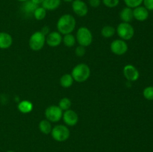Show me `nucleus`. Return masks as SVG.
<instances>
[{
    "instance_id": "obj_1",
    "label": "nucleus",
    "mask_w": 153,
    "mask_h": 152,
    "mask_svg": "<svg viewBox=\"0 0 153 152\" xmlns=\"http://www.w3.org/2000/svg\"><path fill=\"white\" fill-rule=\"evenodd\" d=\"M76 21L70 14L62 15L57 22V29L61 34H71L76 28Z\"/></svg>"
},
{
    "instance_id": "obj_2",
    "label": "nucleus",
    "mask_w": 153,
    "mask_h": 152,
    "mask_svg": "<svg viewBox=\"0 0 153 152\" xmlns=\"http://www.w3.org/2000/svg\"><path fill=\"white\" fill-rule=\"evenodd\" d=\"M71 75L75 81L82 83L89 78L91 75V69L85 63L77 64L72 70Z\"/></svg>"
},
{
    "instance_id": "obj_3",
    "label": "nucleus",
    "mask_w": 153,
    "mask_h": 152,
    "mask_svg": "<svg viewBox=\"0 0 153 152\" xmlns=\"http://www.w3.org/2000/svg\"><path fill=\"white\" fill-rule=\"evenodd\" d=\"M51 135L54 140L62 142L67 141L70 138V131L66 125H58L52 128Z\"/></svg>"
},
{
    "instance_id": "obj_4",
    "label": "nucleus",
    "mask_w": 153,
    "mask_h": 152,
    "mask_svg": "<svg viewBox=\"0 0 153 152\" xmlns=\"http://www.w3.org/2000/svg\"><path fill=\"white\" fill-rule=\"evenodd\" d=\"M76 40L79 46L87 47L93 42V34L90 29L87 27H81L76 33Z\"/></svg>"
},
{
    "instance_id": "obj_5",
    "label": "nucleus",
    "mask_w": 153,
    "mask_h": 152,
    "mask_svg": "<svg viewBox=\"0 0 153 152\" xmlns=\"http://www.w3.org/2000/svg\"><path fill=\"white\" fill-rule=\"evenodd\" d=\"M46 43V36L40 31H36L31 34L28 40V46L33 51H40Z\"/></svg>"
},
{
    "instance_id": "obj_6",
    "label": "nucleus",
    "mask_w": 153,
    "mask_h": 152,
    "mask_svg": "<svg viewBox=\"0 0 153 152\" xmlns=\"http://www.w3.org/2000/svg\"><path fill=\"white\" fill-rule=\"evenodd\" d=\"M116 32L118 36L123 40H129L134 37V29L132 25L128 22H121L118 25Z\"/></svg>"
},
{
    "instance_id": "obj_7",
    "label": "nucleus",
    "mask_w": 153,
    "mask_h": 152,
    "mask_svg": "<svg viewBox=\"0 0 153 152\" xmlns=\"http://www.w3.org/2000/svg\"><path fill=\"white\" fill-rule=\"evenodd\" d=\"M63 110L58 105H50L45 110V116L50 122H58L62 119Z\"/></svg>"
},
{
    "instance_id": "obj_8",
    "label": "nucleus",
    "mask_w": 153,
    "mask_h": 152,
    "mask_svg": "<svg viewBox=\"0 0 153 152\" xmlns=\"http://www.w3.org/2000/svg\"><path fill=\"white\" fill-rule=\"evenodd\" d=\"M111 51L113 54L116 55H123L128 51V45L126 42L123 40H114L110 46Z\"/></svg>"
},
{
    "instance_id": "obj_9",
    "label": "nucleus",
    "mask_w": 153,
    "mask_h": 152,
    "mask_svg": "<svg viewBox=\"0 0 153 152\" xmlns=\"http://www.w3.org/2000/svg\"><path fill=\"white\" fill-rule=\"evenodd\" d=\"M123 75L128 81H136L139 78L140 73L138 70L131 64H127L123 68Z\"/></svg>"
},
{
    "instance_id": "obj_10",
    "label": "nucleus",
    "mask_w": 153,
    "mask_h": 152,
    "mask_svg": "<svg viewBox=\"0 0 153 152\" xmlns=\"http://www.w3.org/2000/svg\"><path fill=\"white\" fill-rule=\"evenodd\" d=\"M73 12L79 16H85L88 13V7L82 0H74L72 3Z\"/></svg>"
},
{
    "instance_id": "obj_11",
    "label": "nucleus",
    "mask_w": 153,
    "mask_h": 152,
    "mask_svg": "<svg viewBox=\"0 0 153 152\" xmlns=\"http://www.w3.org/2000/svg\"><path fill=\"white\" fill-rule=\"evenodd\" d=\"M62 119L64 123L70 127L75 126L79 122V116L73 110H67L63 113Z\"/></svg>"
},
{
    "instance_id": "obj_12",
    "label": "nucleus",
    "mask_w": 153,
    "mask_h": 152,
    "mask_svg": "<svg viewBox=\"0 0 153 152\" xmlns=\"http://www.w3.org/2000/svg\"><path fill=\"white\" fill-rule=\"evenodd\" d=\"M62 42V36L58 31L50 32L46 37V43L50 47H57Z\"/></svg>"
},
{
    "instance_id": "obj_13",
    "label": "nucleus",
    "mask_w": 153,
    "mask_h": 152,
    "mask_svg": "<svg viewBox=\"0 0 153 152\" xmlns=\"http://www.w3.org/2000/svg\"><path fill=\"white\" fill-rule=\"evenodd\" d=\"M133 16L135 19L140 22H143L149 17V10L144 6H138L133 10Z\"/></svg>"
},
{
    "instance_id": "obj_14",
    "label": "nucleus",
    "mask_w": 153,
    "mask_h": 152,
    "mask_svg": "<svg viewBox=\"0 0 153 152\" xmlns=\"http://www.w3.org/2000/svg\"><path fill=\"white\" fill-rule=\"evenodd\" d=\"M13 38L11 35L7 32H0V49H7L11 46Z\"/></svg>"
},
{
    "instance_id": "obj_15",
    "label": "nucleus",
    "mask_w": 153,
    "mask_h": 152,
    "mask_svg": "<svg viewBox=\"0 0 153 152\" xmlns=\"http://www.w3.org/2000/svg\"><path fill=\"white\" fill-rule=\"evenodd\" d=\"M120 16L121 20L123 22H128L129 23L133 19H134V16H133V10L131 7H124L120 13Z\"/></svg>"
},
{
    "instance_id": "obj_16",
    "label": "nucleus",
    "mask_w": 153,
    "mask_h": 152,
    "mask_svg": "<svg viewBox=\"0 0 153 152\" xmlns=\"http://www.w3.org/2000/svg\"><path fill=\"white\" fill-rule=\"evenodd\" d=\"M61 2V0H44L41 4L46 10H55L58 8Z\"/></svg>"
},
{
    "instance_id": "obj_17",
    "label": "nucleus",
    "mask_w": 153,
    "mask_h": 152,
    "mask_svg": "<svg viewBox=\"0 0 153 152\" xmlns=\"http://www.w3.org/2000/svg\"><path fill=\"white\" fill-rule=\"evenodd\" d=\"M17 108L19 112L22 113H28L33 110V104L31 101L24 100L20 101L17 106Z\"/></svg>"
},
{
    "instance_id": "obj_18",
    "label": "nucleus",
    "mask_w": 153,
    "mask_h": 152,
    "mask_svg": "<svg viewBox=\"0 0 153 152\" xmlns=\"http://www.w3.org/2000/svg\"><path fill=\"white\" fill-rule=\"evenodd\" d=\"M39 130L40 131V132L43 133V134H51V131H52V124L49 121H48L47 119H44V120H42L41 122L39 123Z\"/></svg>"
},
{
    "instance_id": "obj_19",
    "label": "nucleus",
    "mask_w": 153,
    "mask_h": 152,
    "mask_svg": "<svg viewBox=\"0 0 153 152\" xmlns=\"http://www.w3.org/2000/svg\"><path fill=\"white\" fill-rule=\"evenodd\" d=\"M74 80L72 77L71 74H64L61 76L60 79L61 86L64 88H69L73 85Z\"/></svg>"
},
{
    "instance_id": "obj_20",
    "label": "nucleus",
    "mask_w": 153,
    "mask_h": 152,
    "mask_svg": "<svg viewBox=\"0 0 153 152\" xmlns=\"http://www.w3.org/2000/svg\"><path fill=\"white\" fill-rule=\"evenodd\" d=\"M37 7H39L37 4H35L34 3H33L31 0H28V1L23 2V4L22 6V10L24 13H34V11L35 10V9Z\"/></svg>"
},
{
    "instance_id": "obj_21",
    "label": "nucleus",
    "mask_w": 153,
    "mask_h": 152,
    "mask_svg": "<svg viewBox=\"0 0 153 152\" xmlns=\"http://www.w3.org/2000/svg\"><path fill=\"white\" fill-rule=\"evenodd\" d=\"M116 33V29L111 25H105L101 30V34L105 38H110Z\"/></svg>"
},
{
    "instance_id": "obj_22",
    "label": "nucleus",
    "mask_w": 153,
    "mask_h": 152,
    "mask_svg": "<svg viewBox=\"0 0 153 152\" xmlns=\"http://www.w3.org/2000/svg\"><path fill=\"white\" fill-rule=\"evenodd\" d=\"M62 42L67 47H73L75 46L76 42V37L72 34H65L62 37Z\"/></svg>"
},
{
    "instance_id": "obj_23",
    "label": "nucleus",
    "mask_w": 153,
    "mask_h": 152,
    "mask_svg": "<svg viewBox=\"0 0 153 152\" xmlns=\"http://www.w3.org/2000/svg\"><path fill=\"white\" fill-rule=\"evenodd\" d=\"M33 15L37 20H42L46 17V10L43 7H37L34 11Z\"/></svg>"
},
{
    "instance_id": "obj_24",
    "label": "nucleus",
    "mask_w": 153,
    "mask_h": 152,
    "mask_svg": "<svg viewBox=\"0 0 153 152\" xmlns=\"http://www.w3.org/2000/svg\"><path fill=\"white\" fill-rule=\"evenodd\" d=\"M71 105H72V102L71 101H70V98L64 97V98H61V99L60 100L58 106L61 109V110L66 111V110H70Z\"/></svg>"
},
{
    "instance_id": "obj_25",
    "label": "nucleus",
    "mask_w": 153,
    "mask_h": 152,
    "mask_svg": "<svg viewBox=\"0 0 153 152\" xmlns=\"http://www.w3.org/2000/svg\"><path fill=\"white\" fill-rule=\"evenodd\" d=\"M143 95L146 99L149 101H152L153 100V86H146L143 91Z\"/></svg>"
},
{
    "instance_id": "obj_26",
    "label": "nucleus",
    "mask_w": 153,
    "mask_h": 152,
    "mask_svg": "<svg viewBox=\"0 0 153 152\" xmlns=\"http://www.w3.org/2000/svg\"><path fill=\"white\" fill-rule=\"evenodd\" d=\"M123 1L127 7L134 8V7L140 6L143 3V0H123Z\"/></svg>"
},
{
    "instance_id": "obj_27",
    "label": "nucleus",
    "mask_w": 153,
    "mask_h": 152,
    "mask_svg": "<svg viewBox=\"0 0 153 152\" xmlns=\"http://www.w3.org/2000/svg\"><path fill=\"white\" fill-rule=\"evenodd\" d=\"M102 2L106 7L111 8V7H115L118 5L120 0H102Z\"/></svg>"
},
{
    "instance_id": "obj_28",
    "label": "nucleus",
    "mask_w": 153,
    "mask_h": 152,
    "mask_svg": "<svg viewBox=\"0 0 153 152\" xmlns=\"http://www.w3.org/2000/svg\"><path fill=\"white\" fill-rule=\"evenodd\" d=\"M76 55L79 57H82L85 55V52H86V49L85 47L82 46H79L76 47Z\"/></svg>"
},
{
    "instance_id": "obj_29",
    "label": "nucleus",
    "mask_w": 153,
    "mask_h": 152,
    "mask_svg": "<svg viewBox=\"0 0 153 152\" xmlns=\"http://www.w3.org/2000/svg\"><path fill=\"white\" fill-rule=\"evenodd\" d=\"M144 7L148 10H153V0H143V1Z\"/></svg>"
},
{
    "instance_id": "obj_30",
    "label": "nucleus",
    "mask_w": 153,
    "mask_h": 152,
    "mask_svg": "<svg viewBox=\"0 0 153 152\" xmlns=\"http://www.w3.org/2000/svg\"><path fill=\"white\" fill-rule=\"evenodd\" d=\"M100 0H89V4L93 7H97L100 4Z\"/></svg>"
},
{
    "instance_id": "obj_31",
    "label": "nucleus",
    "mask_w": 153,
    "mask_h": 152,
    "mask_svg": "<svg viewBox=\"0 0 153 152\" xmlns=\"http://www.w3.org/2000/svg\"><path fill=\"white\" fill-rule=\"evenodd\" d=\"M40 32H41L43 34H44V35L46 37V36L50 33V29H49V27L45 25V26H43V28H42V29L40 30Z\"/></svg>"
},
{
    "instance_id": "obj_32",
    "label": "nucleus",
    "mask_w": 153,
    "mask_h": 152,
    "mask_svg": "<svg viewBox=\"0 0 153 152\" xmlns=\"http://www.w3.org/2000/svg\"><path fill=\"white\" fill-rule=\"evenodd\" d=\"M31 1H32L33 3H34L35 4H37V5H39V4H42L43 3V1H44V0H31Z\"/></svg>"
},
{
    "instance_id": "obj_33",
    "label": "nucleus",
    "mask_w": 153,
    "mask_h": 152,
    "mask_svg": "<svg viewBox=\"0 0 153 152\" xmlns=\"http://www.w3.org/2000/svg\"><path fill=\"white\" fill-rule=\"evenodd\" d=\"M64 1H65V2H70V1H73V0H63Z\"/></svg>"
},
{
    "instance_id": "obj_34",
    "label": "nucleus",
    "mask_w": 153,
    "mask_h": 152,
    "mask_svg": "<svg viewBox=\"0 0 153 152\" xmlns=\"http://www.w3.org/2000/svg\"><path fill=\"white\" fill-rule=\"evenodd\" d=\"M17 1H22V2H25V1H28V0H17Z\"/></svg>"
},
{
    "instance_id": "obj_35",
    "label": "nucleus",
    "mask_w": 153,
    "mask_h": 152,
    "mask_svg": "<svg viewBox=\"0 0 153 152\" xmlns=\"http://www.w3.org/2000/svg\"><path fill=\"white\" fill-rule=\"evenodd\" d=\"M6 152H14V151H7Z\"/></svg>"
}]
</instances>
